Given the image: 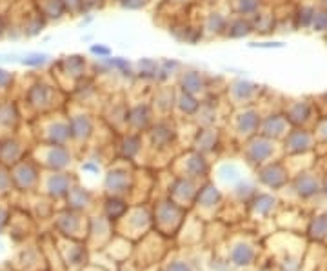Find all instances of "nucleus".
<instances>
[{
    "label": "nucleus",
    "mask_w": 327,
    "mask_h": 271,
    "mask_svg": "<svg viewBox=\"0 0 327 271\" xmlns=\"http://www.w3.org/2000/svg\"><path fill=\"white\" fill-rule=\"evenodd\" d=\"M183 219H186V209L176 206L171 200H162L156 204L153 227L156 233L163 237H176L183 226Z\"/></svg>",
    "instance_id": "f257e3e1"
},
{
    "label": "nucleus",
    "mask_w": 327,
    "mask_h": 271,
    "mask_svg": "<svg viewBox=\"0 0 327 271\" xmlns=\"http://www.w3.org/2000/svg\"><path fill=\"white\" fill-rule=\"evenodd\" d=\"M116 224H126V227H118L115 229L116 235L126 237L128 240H140L148 231H151L153 227V215L146 209V207H131L126 211V215L120 220H116L113 226Z\"/></svg>",
    "instance_id": "f03ea898"
},
{
    "label": "nucleus",
    "mask_w": 327,
    "mask_h": 271,
    "mask_svg": "<svg viewBox=\"0 0 327 271\" xmlns=\"http://www.w3.org/2000/svg\"><path fill=\"white\" fill-rule=\"evenodd\" d=\"M88 227H89V220L86 217H82L78 211H64L58 215V220H56V229L68 239H75V240H86L88 237Z\"/></svg>",
    "instance_id": "7ed1b4c3"
},
{
    "label": "nucleus",
    "mask_w": 327,
    "mask_h": 271,
    "mask_svg": "<svg viewBox=\"0 0 327 271\" xmlns=\"http://www.w3.org/2000/svg\"><path fill=\"white\" fill-rule=\"evenodd\" d=\"M109 197H124L131 191L133 187V175L128 169H111L106 175L104 182Z\"/></svg>",
    "instance_id": "20e7f679"
},
{
    "label": "nucleus",
    "mask_w": 327,
    "mask_h": 271,
    "mask_svg": "<svg viewBox=\"0 0 327 271\" xmlns=\"http://www.w3.org/2000/svg\"><path fill=\"white\" fill-rule=\"evenodd\" d=\"M220 200H222V197H220L218 189H216L213 184H206V186L200 187L195 200L196 206H200V209H202V217H200V219L202 220L213 219V215H215V206H218Z\"/></svg>",
    "instance_id": "39448f33"
},
{
    "label": "nucleus",
    "mask_w": 327,
    "mask_h": 271,
    "mask_svg": "<svg viewBox=\"0 0 327 271\" xmlns=\"http://www.w3.org/2000/svg\"><path fill=\"white\" fill-rule=\"evenodd\" d=\"M128 209H129V206L126 200H122L120 197H108V199H106V204H104V217L115 224L116 220H120L126 215Z\"/></svg>",
    "instance_id": "423d86ee"
},
{
    "label": "nucleus",
    "mask_w": 327,
    "mask_h": 271,
    "mask_svg": "<svg viewBox=\"0 0 327 271\" xmlns=\"http://www.w3.org/2000/svg\"><path fill=\"white\" fill-rule=\"evenodd\" d=\"M93 200V195L88 191V189H82V187L75 186L69 189L68 193V202H69V209H73V211H84L86 207L91 204Z\"/></svg>",
    "instance_id": "0eeeda50"
},
{
    "label": "nucleus",
    "mask_w": 327,
    "mask_h": 271,
    "mask_svg": "<svg viewBox=\"0 0 327 271\" xmlns=\"http://www.w3.org/2000/svg\"><path fill=\"white\" fill-rule=\"evenodd\" d=\"M69 131H71V139H84L88 140L93 133V124L88 117L76 115L69 120Z\"/></svg>",
    "instance_id": "6e6552de"
},
{
    "label": "nucleus",
    "mask_w": 327,
    "mask_h": 271,
    "mask_svg": "<svg viewBox=\"0 0 327 271\" xmlns=\"http://www.w3.org/2000/svg\"><path fill=\"white\" fill-rule=\"evenodd\" d=\"M175 129H171L169 126H163V124H158L155 129L151 131L153 137V144L158 146V148H163V146H171V142L175 140Z\"/></svg>",
    "instance_id": "1a4fd4ad"
},
{
    "label": "nucleus",
    "mask_w": 327,
    "mask_h": 271,
    "mask_svg": "<svg viewBox=\"0 0 327 271\" xmlns=\"http://www.w3.org/2000/svg\"><path fill=\"white\" fill-rule=\"evenodd\" d=\"M178 106L186 115H196L200 109V102H196V99L191 95V93L183 91L178 99Z\"/></svg>",
    "instance_id": "9d476101"
},
{
    "label": "nucleus",
    "mask_w": 327,
    "mask_h": 271,
    "mask_svg": "<svg viewBox=\"0 0 327 271\" xmlns=\"http://www.w3.org/2000/svg\"><path fill=\"white\" fill-rule=\"evenodd\" d=\"M183 91H188V93H195V91H200L202 89V86H203V82H202V76H200V73H196V71H188L186 75H183Z\"/></svg>",
    "instance_id": "9b49d317"
},
{
    "label": "nucleus",
    "mask_w": 327,
    "mask_h": 271,
    "mask_svg": "<svg viewBox=\"0 0 327 271\" xmlns=\"http://www.w3.org/2000/svg\"><path fill=\"white\" fill-rule=\"evenodd\" d=\"M216 144V135H215V129H202L198 133V142H196V149L198 153H206L208 149H211V146Z\"/></svg>",
    "instance_id": "f8f14e48"
},
{
    "label": "nucleus",
    "mask_w": 327,
    "mask_h": 271,
    "mask_svg": "<svg viewBox=\"0 0 327 271\" xmlns=\"http://www.w3.org/2000/svg\"><path fill=\"white\" fill-rule=\"evenodd\" d=\"M109 68H113L115 71H118L122 76H133L131 71V64H129L128 60L122 59V56H116V59H106Z\"/></svg>",
    "instance_id": "ddd939ff"
},
{
    "label": "nucleus",
    "mask_w": 327,
    "mask_h": 271,
    "mask_svg": "<svg viewBox=\"0 0 327 271\" xmlns=\"http://www.w3.org/2000/svg\"><path fill=\"white\" fill-rule=\"evenodd\" d=\"M138 68H140V76H149V79H156L158 75V62L151 59H142L138 62Z\"/></svg>",
    "instance_id": "4468645a"
},
{
    "label": "nucleus",
    "mask_w": 327,
    "mask_h": 271,
    "mask_svg": "<svg viewBox=\"0 0 327 271\" xmlns=\"http://www.w3.org/2000/svg\"><path fill=\"white\" fill-rule=\"evenodd\" d=\"M228 35L233 36V38H236V36H246L251 33V26L248 24V22H243V20H236V22H233L231 26H228Z\"/></svg>",
    "instance_id": "2eb2a0df"
},
{
    "label": "nucleus",
    "mask_w": 327,
    "mask_h": 271,
    "mask_svg": "<svg viewBox=\"0 0 327 271\" xmlns=\"http://www.w3.org/2000/svg\"><path fill=\"white\" fill-rule=\"evenodd\" d=\"M243 119H240V126L238 129L242 133H251L253 129H256V126H258L260 119L256 117V113H243Z\"/></svg>",
    "instance_id": "dca6fc26"
},
{
    "label": "nucleus",
    "mask_w": 327,
    "mask_h": 271,
    "mask_svg": "<svg viewBox=\"0 0 327 271\" xmlns=\"http://www.w3.org/2000/svg\"><path fill=\"white\" fill-rule=\"evenodd\" d=\"M231 259L235 264H249V260L253 259V251L248 246H236L231 253Z\"/></svg>",
    "instance_id": "f3484780"
},
{
    "label": "nucleus",
    "mask_w": 327,
    "mask_h": 271,
    "mask_svg": "<svg viewBox=\"0 0 327 271\" xmlns=\"http://www.w3.org/2000/svg\"><path fill=\"white\" fill-rule=\"evenodd\" d=\"M163 269L166 271H195L191 266V262H188V260H171V262H168L163 266Z\"/></svg>",
    "instance_id": "a211bd4d"
},
{
    "label": "nucleus",
    "mask_w": 327,
    "mask_h": 271,
    "mask_svg": "<svg viewBox=\"0 0 327 271\" xmlns=\"http://www.w3.org/2000/svg\"><path fill=\"white\" fill-rule=\"evenodd\" d=\"M313 22H315L316 31H325L327 29V13H315Z\"/></svg>",
    "instance_id": "6ab92c4d"
},
{
    "label": "nucleus",
    "mask_w": 327,
    "mask_h": 271,
    "mask_svg": "<svg viewBox=\"0 0 327 271\" xmlns=\"http://www.w3.org/2000/svg\"><path fill=\"white\" fill-rule=\"evenodd\" d=\"M48 60V55H40V53H35V55L28 56V59H24L22 62L28 66H42Z\"/></svg>",
    "instance_id": "aec40b11"
},
{
    "label": "nucleus",
    "mask_w": 327,
    "mask_h": 271,
    "mask_svg": "<svg viewBox=\"0 0 327 271\" xmlns=\"http://www.w3.org/2000/svg\"><path fill=\"white\" fill-rule=\"evenodd\" d=\"M269 151H271V148H269L268 144H260V148H255V153H253V159H258L256 162H262V160L269 155Z\"/></svg>",
    "instance_id": "412c9836"
},
{
    "label": "nucleus",
    "mask_w": 327,
    "mask_h": 271,
    "mask_svg": "<svg viewBox=\"0 0 327 271\" xmlns=\"http://www.w3.org/2000/svg\"><path fill=\"white\" fill-rule=\"evenodd\" d=\"M89 51L93 53V55H98V59H108L109 55H111V49L106 48V46H91V49Z\"/></svg>",
    "instance_id": "4be33fe9"
},
{
    "label": "nucleus",
    "mask_w": 327,
    "mask_h": 271,
    "mask_svg": "<svg viewBox=\"0 0 327 271\" xmlns=\"http://www.w3.org/2000/svg\"><path fill=\"white\" fill-rule=\"evenodd\" d=\"M251 48H282V42H263V44H258V42H253L249 44Z\"/></svg>",
    "instance_id": "5701e85b"
},
{
    "label": "nucleus",
    "mask_w": 327,
    "mask_h": 271,
    "mask_svg": "<svg viewBox=\"0 0 327 271\" xmlns=\"http://www.w3.org/2000/svg\"><path fill=\"white\" fill-rule=\"evenodd\" d=\"M156 271H166V269H163V267H160V269H156Z\"/></svg>",
    "instance_id": "b1692460"
}]
</instances>
